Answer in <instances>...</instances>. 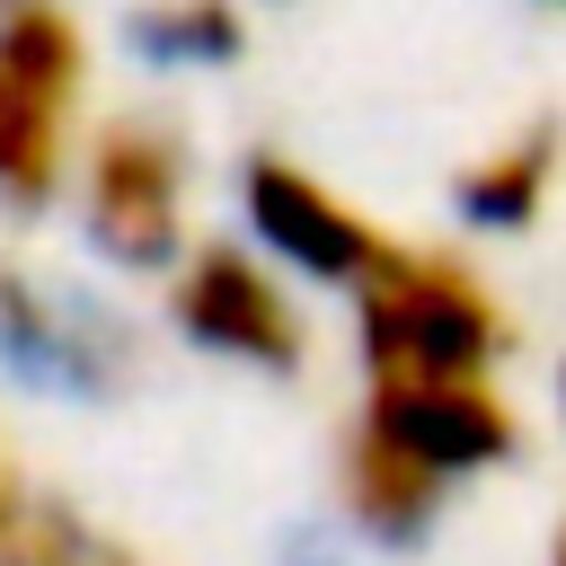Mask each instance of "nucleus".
<instances>
[{
	"mask_svg": "<svg viewBox=\"0 0 566 566\" xmlns=\"http://www.w3.org/2000/svg\"><path fill=\"white\" fill-rule=\"evenodd\" d=\"M363 371L371 389H424V380H486L504 354V310L486 283L433 248H389V265L354 292Z\"/></svg>",
	"mask_w": 566,
	"mask_h": 566,
	"instance_id": "obj_2",
	"label": "nucleus"
},
{
	"mask_svg": "<svg viewBox=\"0 0 566 566\" xmlns=\"http://www.w3.org/2000/svg\"><path fill=\"white\" fill-rule=\"evenodd\" d=\"M80 221L97 239V256L150 274L177 256L186 239V150L159 133V124H115L97 150H88V177H80Z\"/></svg>",
	"mask_w": 566,
	"mask_h": 566,
	"instance_id": "obj_5",
	"label": "nucleus"
},
{
	"mask_svg": "<svg viewBox=\"0 0 566 566\" xmlns=\"http://www.w3.org/2000/svg\"><path fill=\"white\" fill-rule=\"evenodd\" d=\"M548 177H557V124H531V133L495 142L478 168H460L451 203H460L478 230H522V221H539Z\"/></svg>",
	"mask_w": 566,
	"mask_h": 566,
	"instance_id": "obj_8",
	"label": "nucleus"
},
{
	"mask_svg": "<svg viewBox=\"0 0 566 566\" xmlns=\"http://www.w3.org/2000/svg\"><path fill=\"white\" fill-rule=\"evenodd\" d=\"M557 389H566V380H557Z\"/></svg>",
	"mask_w": 566,
	"mask_h": 566,
	"instance_id": "obj_13",
	"label": "nucleus"
},
{
	"mask_svg": "<svg viewBox=\"0 0 566 566\" xmlns=\"http://www.w3.org/2000/svg\"><path fill=\"white\" fill-rule=\"evenodd\" d=\"M80 27L53 9L0 18V203L44 212L71 168V106H80Z\"/></svg>",
	"mask_w": 566,
	"mask_h": 566,
	"instance_id": "obj_3",
	"label": "nucleus"
},
{
	"mask_svg": "<svg viewBox=\"0 0 566 566\" xmlns=\"http://www.w3.org/2000/svg\"><path fill=\"white\" fill-rule=\"evenodd\" d=\"M513 460V407L486 380L371 389L345 442V504L380 548H416L442 522V486Z\"/></svg>",
	"mask_w": 566,
	"mask_h": 566,
	"instance_id": "obj_1",
	"label": "nucleus"
},
{
	"mask_svg": "<svg viewBox=\"0 0 566 566\" xmlns=\"http://www.w3.org/2000/svg\"><path fill=\"white\" fill-rule=\"evenodd\" d=\"M133 35V53H150V62H168V71H212V62H230L239 44H248V27L230 18V9H150V18H133L124 27Z\"/></svg>",
	"mask_w": 566,
	"mask_h": 566,
	"instance_id": "obj_10",
	"label": "nucleus"
},
{
	"mask_svg": "<svg viewBox=\"0 0 566 566\" xmlns=\"http://www.w3.org/2000/svg\"><path fill=\"white\" fill-rule=\"evenodd\" d=\"M239 203H248V230H256L292 274H310V283L363 292V283L389 265V248H398V239H380L345 195H327L310 168H292V159H274V150H256V159L239 168Z\"/></svg>",
	"mask_w": 566,
	"mask_h": 566,
	"instance_id": "obj_6",
	"label": "nucleus"
},
{
	"mask_svg": "<svg viewBox=\"0 0 566 566\" xmlns=\"http://www.w3.org/2000/svg\"><path fill=\"white\" fill-rule=\"evenodd\" d=\"M557 566H566V531H557Z\"/></svg>",
	"mask_w": 566,
	"mask_h": 566,
	"instance_id": "obj_12",
	"label": "nucleus"
},
{
	"mask_svg": "<svg viewBox=\"0 0 566 566\" xmlns=\"http://www.w3.org/2000/svg\"><path fill=\"white\" fill-rule=\"evenodd\" d=\"M283 566H345V548H336L327 531H292V539H283Z\"/></svg>",
	"mask_w": 566,
	"mask_h": 566,
	"instance_id": "obj_11",
	"label": "nucleus"
},
{
	"mask_svg": "<svg viewBox=\"0 0 566 566\" xmlns=\"http://www.w3.org/2000/svg\"><path fill=\"white\" fill-rule=\"evenodd\" d=\"M168 310H177V327H186L203 354H230V363H248V371H301V345H310V336H301V310H292L283 283H274L256 256H239V248L186 256Z\"/></svg>",
	"mask_w": 566,
	"mask_h": 566,
	"instance_id": "obj_7",
	"label": "nucleus"
},
{
	"mask_svg": "<svg viewBox=\"0 0 566 566\" xmlns=\"http://www.w3.org/2000/svg\"><path fill=\"white\" fill-rule=\"evenodd\" d=\"M133 336L106 301L53 283V274H27V265H0V371L44 389V398H115L133 380Z\"/></svg>",
	"mask_w": 566,
	"mask_h": 566,
	"instance_id": "obj_4",
	"label": "nucleus"
},
{
	"mask_svg": "<svg viewBox=\"0 0 566 566\" xmlns=\"http://www.w3.org/2000/svg\"><path fill=\"white\" fill-rule=\"evenodd\" d=\"M0 566H124L62 504H0Z\"/></svg>",
	"mask_w": 566,
	"mask_h": 566,
	"instance_id": "obj_9",
	"label": "nucleus"
}]
</instances>
